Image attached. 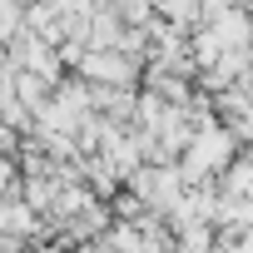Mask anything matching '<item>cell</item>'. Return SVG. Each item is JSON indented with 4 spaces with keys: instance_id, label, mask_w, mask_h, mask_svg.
Instances as JSON below:
<instances>
[{
    "instance_id": "6da1fadb",
    "label": "cell",
    "mask_w": 253,
    "mask_h": 253,
    "mask_svg": "<svg viewBox=\"0 0 253 253\" xmlns=\"http://www.w3.org/2000/svg\"><path fill=\"white\" fill-rule=\"evenodd\" d=\"M75 65L89 84H134V75H139V65L119 50H84Z\"/></svg>"
},
{
    "instance_id": "7a4b0ae2",
    "label": "cell",
    "mask_w": 253,
    "mask_h": 253,
    "mask_svg": "<svg viewBox=\"0 0 253 253\" xmlns=\"http://www.w3.org/2000/svg\"><path fill=\"white\" fill-rule=\"evenodd\" d=\"M174 248H179V253H213V223H204V218H179Z\"/></svg>"
}]
</instances>
